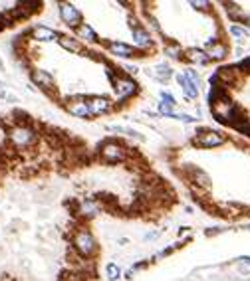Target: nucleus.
I'll return each mask as SVG.
<instances>
[{
	"mask_svg": "<svg viewBox=\"0 0 250 281\" xmlns=\"http://www.w3.org/2000/svg\"><path fill=\"white\" fill-rule=\"evenodd\" d=\"M228 32H230V36H234L236 38V42L238 44H244L246 42V38H248V28H244V26H240V24H230V28H228Z\"/></svg>",
	"mask_w": 250,
	"mask_h": 281,
	"instance_id": "23",
	"label": "nucleus"
},
{
	"mask_svg": "<svg viewBox=\"0 0 250 281\" xmlns=\"http://www.w3.org/2000/svg\"><path fill=\"white\" fill-rule=\"evenodd\" d=\"M143 267H147V261H137V263H133V271H137V269H143Z\"/></svg>",
	"mask_w": 250,
	"mask_h": 281,
	"instance_id": "31",
	"label": "nucleus"
},
{
	"mask_svg": "<svg viewBox=\"0 0 250 281\" xmlns=\"http://www.w3.org/2000/svg\"><path fill=\"white\" fill-rule=\"evenodd\" d=\"M28 34H30L32 40H36V42H52V40H58V36H60L56 30L48 28V26H42V24L34 26Z\"/></svg>",
	"mask_w": 250,
	"mask_h": 281,
	"instance_id": "15",
	"label": "nucleus"
},
{
	"mask_svg": "<svg viewBox=\"0 0 250 281\" xmlns=\"http://www.w3.org/2000/svg\"><path fill=\"white\" fill-rule=\"evenodd\" d=\"M72 248L76 250L78 256L89 259L97 254V242L93 238V234L89 232L87 226H82V228H76L74 234H72Z\"/></svg>",
	"mask_w": 250,
	"mask_h": 281,
	"instance_id": "3",
	"label": "nucleus"
},
{
	"mask_svg": "<svg viewBox=\"0 0 250 281\" xmlns=\"http://www.w3.org/2000/svg\"><path fill=\"white\" fill-rule=\"evenodd\" d=\"M102 44L117 58H125L127 60V58H135L137 56V50L133 48V46L125 44V42H102Z\"/></svg>",
	"mask_w": 250,
	"mask_h": 281,
	"instance_id": "12",
	"label": "nucleus"
},
{
	"mask_svg": "<svg viewBox=\"0 0 250 281\" xmlns=\"http://www.w3.org/2000/svg\"><path fill=\"white\" fill-rule=\"evenodd\" d=\"M187 176L191 180V186H194V188L203 190V192H209L211 190V178L209 174L203 170V168H196L193 164L187 166Z\"/></svg>",
	"mask_w": 250,
	"mask_h": 281,
	"instance_id": "9",
	"label": "nucleus"
},
{
	"mask_svg": "<svg viewBox=\"0 0 250 281\" xmlns=\"http://www.w3.org/2000/svg\"><path fill=\"white\" fill-rule=\"evenodd\" d=\"M165 56L175 60V62H185V52L179 48L177 44H167L165 46Z\"/></svg>",
	"mask_w": 250,
	"mask_h": 281,
	"instance_id": "22",
	"label": "nucleus"
},
{
	"mask_svg": "<svg viewBox=\"0 0 250 281\" xmlns=\"http://www.w3.org/2000/svg\"><path fill=\"white\" fill-rule=\"evenodd\" d=\"M0 163H2V151H0Z\"/></svg>",
	"mask_w": 250,
	"mask_h": 281,
	"instance_id": "40",
	"label": "nucleus"
},
{
	"mask_svg": "<svg viewBox=\"0 0 250 281\" xmlns=\"http://www.w3.org/2000/svg\"><path fill=\"white\" fill-rule=\"evenodd\" d=\"M125 279H133V269H127V271H125Z\"/></svg>",
	"mask_w": 250,
	"mask_h": 281,
	"instance_id": "35",
	"label": "nucleus"
},
{
	"mask_svg": "<svg viewBox=\"0 0 250 281\" xmlns=\"http://www.w3.org/2000/svg\"><path fill=\"white\" fill-rule=\"evenodd\" d=\"M6 140L8 145L16 151H30L38 145L40 140V133L36 129V125L32 127H24V125H12V127H6Z\"/></svg>",
	"mask_w": 250,
	"mask_h": 281,
	"instance_id": "1",
	"label": "nucleus"
},
{
	"mask_svg": "<svg viewBox=\"0 0 250 281\" xmlns=\"http://www.w3.org/2000/svg\"><path fill=\"white\" fill-rule=\"evenodd\" d=\"M246 228H248V230H250V224H248V226H246Z\"/></svg>",
	"mask_w": 250,
	"mask_h": 281,
	"instance_id": "41",
	"label": "nucleus"
},
{
	"mask_svg": "<svg viewBox=\"0 0 250 281\" xmlns=\"http://www.w3.org/2000/svg\"><path fill=\"white\" fill-rule=\"evenodd\" d=\"M175 119H181L183 123H194V117H191V115H185V113H179V115H175Z\"/></svg>",
	"mask_w": 250,
	"mask_h": 281,
	"instance_id": "29",
	"label": "nucleus"
},
{
	"mask_svg": "<svg viewBox=\"0 0 250 281\" xmlns=\"http://www.w3.org/2000/svg\"><path fill=\"white\" fill-rule=\"evenodd\" d=\"M221 232H222L221 228H209V230H205V236L213 238V236H217V234H221Z\"/></svg>",
	"mask_w": 250,
	"mask_h": 281,
	"instance_id": "30",
	"label": "nucleus"
},
{
	"mask_svg": "<svg viewBox=\"0 0 250 281\" xmlns=\"http://www.w3.org/2000/svg\"><path fill=\"white\" fill-rule=\"evenodd\" d=\"M246 28H248V32H250V16H248V20H246Z\"/></svg>",
	"mask_w": 250,
	"mask_h": 281,
	"instance_id": "38",
	"label": "nucleus"
},
{
	"mask_svg": "<svg viewBox=\"0 0 250 281\" xmlns=\"http://www.w3.org/2000/svg\"><path fill=\"white\" fill-rule=\"evenodd\" d=\"M30 79L36 87H40L44 93H48L50 97H56L58 95V89H56V81L52 77V73L46 71V70H32Z\"/></svg>",
	"mask_w": 250,
	"mask_h": 281,
	"instance_id": "7",
	"label": "nucleus"
},
{
	"mask_svg": "<svg viewBox=\"0 0 250 281\" xmlns=\"http://www.w3.org/2000/svg\"><path fill=\"white\" fill-rule=\"evenodd\" d=\"M64 107L70 115L78 117V119H89V111L83 103V95H74V97H66L64 99Z\"/></svg>",
	"mask_w": 250,
	"mask_h": 281,
	"instance_id": "11",
	"label": "nucleus"
},
{
	"mask_svg": "<svg viewBox=\"0 0 250 281\" xmlns=\"http://www.w3.org/2000/svg\"><path fill=\"white\" fill-rule=\"evenodd\" d=\"M76 38H80V40H83V42H87V44H97L99 42V36L95 34V30L89 26V24H85V22H82L80 26H78V30H76Z\"/></svg>",
	"mask_w": 250,
	"mask_h": 281,
	"instance_id": "19",
	"label": "nucleus"
},
{
	"mask_svg": "<svg viewBox=\"0 0 250 281\" xmlns=\"http://www.w3.org/2000/svg\"><path fill=\"white\" fill-rule=\"evenodd\" d=\"M191 6H194L196 10H201V12H203V10H205V12L211 10V2H196V0H194V2H191Z\"/></svg>",
	"mask_w": 250,
	"mask_h": 281,
	"instance_id": "28",
	"label": "nucleus"
},
{
	"mask_svg": "<svg viewBox=\"0 0 250 281\" xmlns=\"http://www.w3.org/2000/svg\"><path fill=\"white\" fill-rule=\"evenodd\" d=\"M161 99L165 101V103H169V105H177V99H175V95L173 93H169V91H161Z\"/></svg>",
	"mask_w": 250,
	"mask_h": 281,
	"instance_id": "27",
	"label": "nucleus"
},
{
	"mask_svg": "<svg viewBox=\"0 0 250 281\" xmlns=\"http://www.w3.org/2000/svg\"><path fill=\"white\" fill-rule=\"evenodd\" d=\"M133 34V44H135V48L143 54V52H149V50H153L155 48V40L149 36V32L143 28V26H137L131 30Z\"/></svg>",
	"mask_w": 250,
	"mask_h": 281,
	"instance_id": "10",
	"label": "nucleus"
},
{
	"mask_svg": "<svg viewBox=\"0 0 250 281\" xmlns=\"http://www.w3.org/2000/svg\"><path fill=\"white\" fill-rule=\"evenodd\" d=\"M58 10H60L62 22H64L68 28L78 30V26L82 24V12H80L74 4H70V2H58Z\"/></svg>",
	"mask_w": 250,
	"mask_h": 281,
	"instance_id": "8",
	"label": "nucleus"
},
{
	"mask_svg": "<svg viewBox=\"0 0 250 281\" xmlns=\"http://www.w3.org/2000/svg\"><path fill=\"white\" fill-rule=\"evenodd\" d=\"M102 210H104V206H102V202H99L97 198H83V200L80 202L78 216H82V218H93V216H97Z\"/></svg>",
	"mask_w": 250,
	"mask_h": 281,
	"instance_id": "13",
	"label": "nucleus"
},
{
	"mask_svg": "<svg viewBox=\"0 0 250 281\" xmlns=\"http://www.w3.org/2000/svg\"><path fill=\"white\" fill-rule=\"evenodd\" d=\"M111 81V85H113V89H115V93L123 99V101H127V99H131V97H135L137 93H139V85L129 77V75H125L123 71L117 75V77H113V79H110Z\"/></svg>",
	"mask_w": 250,
	"mask_h": 281,
	"instance_id": "6",
	"label": "nucleus"
},
{
	"mask_svg": "<svg viewBox=\"0 0 250 281\" xmlns=\"http://www.w3.org/2000/svg\"><path fill=\"white\" fill-rule=\"evenodd\" d=\"M226 140V137L219 131H213V129H198L193 137V145L194 147H201V149H215V147H221Z\"/></svg>",
	"mask_w": 250,
	"mask_h": 281,
	"instance_id": "4",
	"label": "nucleus"
},
{
	"mask_svg": "<svg viewBox=\"0 0 250 281\" xmlns=\"http://www.w3.org/2000/svg\"><path fill=\"white\" fill-rule=\"evenodd\" d=\"M236 68H238L240 73H250V56L244 58V60H240V62L236 64Z\"/></svg>",
	"mask_w": 250,
	"mask_h": 281,
	"instance_id": "26",
	"label": "nucleus"
},
{
	"mask_svg": "<svg viewBox=\"0 0 250 281\" xmlns=\"http://www.w3.org/2000/svg\"><path fill=\"white\" fill-rule=\"evenodd\" d=\"M83 103L89 111V117H97V115H108L115 109L113 101L110 97L104 95H83Z\"/></svg>",
	"mask_w": 250,
	"mask_h": 281,
	"instance_id": "5",
	"label": "nucleus"
},
{
	"mask_svg": "<svg viewBox=\"0 0 250 281\" xmlns=\"http://www.w3.org/2000/svg\"><path fill=\"white\" fill-rule=\"evenodd\" d=\"M0 99H6V91L4 89H0Z\"/></svg>",
	"mask_w": 250,
	"mask_h": 281,
	"instance_id": "36",
	"label": "nucleus"
},
{
	"mask_svg": "<svg viewBox=\"0 0 250 281\" xmlns=\"http://www.w3.org/2000/svg\"><path fill=\"white\" fill-rule=\"evenodd\" d=\"M205 52H207V56H209L211 62H222L228 56V46L224 42H219V44L211 46V48H207Z\"/></svg>",
	"mask_w": 250,
	"mask_h": 281,
	"instance_id": "17",
	"label": "nucleus"
},
{
	"mask_svg": "<svg viewBox=\"0 0 250 281\" xmlns=\"http://www.w3.org/2000/svg\"><path fill=\"white\" fill-rule=\"evenodd\" d=\"M0 70H2V71H6V68H4V62H2V60H0Z\"/></svg>",
	"mask_w": 250,
	"mask_h": 281,
	"instance_id": "37",
	"label": "nucleus"
},
{
	"mask_svg": "<svg viewBox=\"0 0 250 281\" xmlns=\"http://www.w3.org/2000/svg\"><path fill=\"white\" fill-rule=\"evenodd\" d=\"M177 81L181 83V87H183V93H185V97H187V99L194 101V99L198 97V85H196L194 81L187 79L185 75H177Z\"/></svg>",
	"mask_w": 250,
	"mask_h": 281,
	"instance_id": "18",
	"label": "nucleus"
},
{
	"mask_svg": "<svg viewBox=\"0 0 250 281\" xmlns=\"http://www.w3.org/2000/svg\"><path fill=\"white\" fill-rule=\"evenodd\" d=\"M106 273H108V279H110V281H117V279L121 277V269H119L115 263H108Z\"/></svg>",
	"mask_w": 250,
	"mask_h": 281,
	"instance_id": "25",
	"label": "nucleus"
},
{
	"mask_svg": "<svg viewBox=\"0 0 250 281\" xmlns=\"http://www.w3.org/2000/svg\"><path fill=\"white\" fill-rule=\"evenodd\" d=\"M6 101L8 103H18V97L16 95H6Z\"/></svg>",
	"mask_w": 250,
	"mask_h": 281,
	"instance_id": "33",
	"label": "nucleus"
},
{
	"mask_svg": "<svg viewBox=\"0 0 250 281\" xmlns=\"http://www.w3.org/2000/svg\"><path fill=\"white\" fill-rule=\"evenodd\" d=\"M155 77H157L159 81H163V83H165V81H169V79L173 77V70H171V66H169V64H165V62H163V64H157V66H155Z\"/></svg>",
	"mask_w": 250,
	"mask_h": 281,
	"instance_id": "21",
	"label": "nucleus"
},
{
	"mask_svg": "<svg viewBox=\"0 0 250 281\" xmlns=\"http://www.w3.org/2000/svg\"><path fill=\"white\" fill-rule=\"evenodd\" d=\"M4 30V26H2V22H0V32H2Z\"/></svg>",
	"mask_w": 250,
	"mask_h": 281,
	"instance_id": "39",
	"label": "nucleus"
},
{
	"mask_svg": "<svg viewBox=\"0 0 250 281\" xmlns=\"http://www.w3.org/2000/svg\"><path fill=\"white\" fill-rule=\"evenodd\" d=\"M185 60H189L191 64H196V66H209V64H211L207 52H205V50H198V48H189V50H185Z\"/></svg>",
	"mask_w": 250,
	"mask_h": 281,
	"instance_id": "16",
	"label": "nucleus"
},
{
	"mask_svg": "<svg viewBox=\"0 0 250 281\" xmlns=\"http://www.w3.org/2000/svg\"><path fill=\"white\" fill-rule=\"evenodd\" d=\"M238 261H242V263L250 265V256H242V258H238Z\"/></svg>",
	"mask_w": 250,
	"mask_h": 281,
	"instance_id": "34",
	"label": "nucleus"
},
{
	"mask_svg": "<svg viewBox=\"0 0 250 281\" xmlns=\"http://www.w3.org/2000/svg\"><path fill=\"white\" fill-rule=\"evenodd\" d=\"M224 6H228V8H226V12H228V16H230L232 24H246L248 14H246L242 8H238V6H236V4H232V2H224Z\"/></svg>",
	"mask_w": 250,
	"mask_h": 281,
	"instance_id": "20",
	"label": "nucleus"
},
{
	"mask_svg": "<svg viewBox=\"0 0 250 281\" xmlns=\"http://www.w3.org/2000/svg\"><path fill=\"white\" fill-rule=\"evenodd\" d=\"M153 238H159V232L155 230V232H151V234H147L145 236V240H153Z\"/></svg>",
	"mask_w": 250,
	"mask_h": 281,
	"instance_id": "32",
	"label": "nucleus"
},
{
	"mask_svg": "<svg viewBox=\"0 0 250 281\" xmlns=\"http://www.w3.org/2000/svg\"><path fill=\"white\" fill-rule=\"evenodd\" d=\"M157 111H159V115H163V117H173L175 119V111H173V105H169V103H165L163 99L159 101V105H157Z\"/></svg>",
	"mask_w": 250,
	"mask_h": 281,
	"instance_id": "24",
	"label": "nucleus"
},
{
	"mask_svg": "<svg viewBox=\"0 0 250 281\" xmlns=\"http://www.w3.org/2000/svg\"><path fill=\"white\" fill-rule=\"evenodd\" d=\"M95 153H97L99 159H102L104 163H108V164H121V163H127L131 155L137 157L133 153V149L125 147L121 140H117V139H106V140H102V143L97 145Z\"/></svg>",
	"mask_w": 250,
	"mask_h": 281,
	"instance_id": "2",
	"label": "nucleus"
},
{
	"mask_svg": "<svg viewBox=\"0 0 250 281\" xmlns=\"http://www.w3.org/2000/svg\"><path fill=\"white\" fill-rule=\"evenodd\" d=\"M58 44L62 46L64 50L72 52V54H80V52H85L89 58H95V54H91L89 50H83L82 42H80L78 38H74V36H64V34H60V36H58Z\"/></svg>",
	"mask_w": 250,
	"mask_h": 281,
	"instance_id": "14",
	"label": "nucleus"
}]
</instances>
